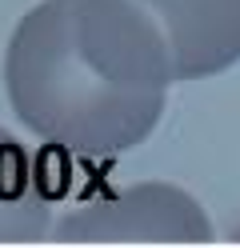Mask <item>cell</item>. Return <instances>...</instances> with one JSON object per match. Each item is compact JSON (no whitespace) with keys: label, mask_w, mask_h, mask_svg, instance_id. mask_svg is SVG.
I'll return each instance as SVG.
<instances>
[{"label":"cell","mask_w":240,"mask_h":248,"mask_svg":"<svg viewBox=\"0 0 240 248\" xmlns=\"http://www.w3.org/2000/svg\"><path fill=\"white\" fill-rule=\"evenodd\" d=\"M172 84L168 40L136 0H40L4 48V92L20 124L88 160L148 140Z\"/></svg>","instance_id":"cell-1"},{"label":"cell","mask_w":240,"mask_h":248,"mask_svg":"<svg viewBox=\"0 0 240 248\" xmlns=\"http://www.w3.org/2000/svg\"><path fill=\"white\" fill-rule=\"evenodd\" d=\"M52 240H152V244H208L216 236L204 204L168 180H140L64 212L48 232Z\"/></svg>","instance_id":"cell-2"},{"label":"cell","mask_w":240,"mask_h":248,"mask_svg":"<svg viewBox=\"0 0 240 248\" xmlns=\"http://www.w3.org/2000/svg\"><path fill=\"white\" fill-rule=\"evenodd\" d=\"M168 40L180 84L240 64V0H136Z\"/></svg>","instance_id":"cell-3"},{"label":"cell","mask_w":240,"mask_h":248,"mask_svg":"<svg viewBox=\"0 0 240 248\" xmlns=\"http://www.w3.org/2000/svg\"><path fill=\"white\" fill-rule=\"evenodd\" d=\"M68 156L48 144L40 156L0 128V244H28L52 232V208L64 196Z\"/></svg>","instance_id":"cell-4"}]
</instances>
